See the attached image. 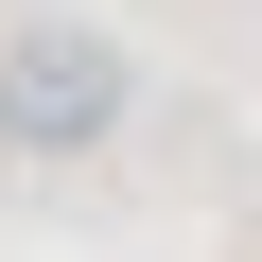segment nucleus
<instances>
[{"label":"nucleus","mask_w":262,"mask_h":262,"mask_svg":"<svg viewBox=\"0 0 262 262\" xmlns=\"http://www.w3.org/2000/svg\"><path fill=\"white\" fill-rule=\"evenodd\" d=\"M140 122V70H122L105 18H0V158H105Z\"/></svg>","instance_id":"nucleus-1"}]
</instances>
